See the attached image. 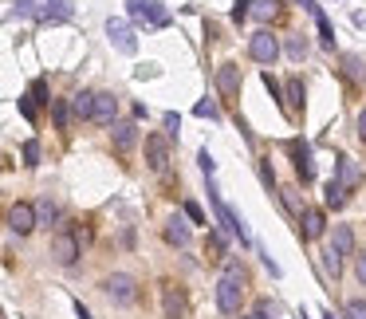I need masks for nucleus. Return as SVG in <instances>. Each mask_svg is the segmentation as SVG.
Masks as SVG:
<instances>
[{
    "mask_svg": "<svg viewBox=\"0 0 366 319\" xmlns=\"http://www.w3.org/2000/svg\"><path fill=\"white\" fill-rule=\"evenodd\" d=\"M241 304H244V268L241 260H229L225 276L217 280V307L225 316H241Z\"/></svg>",
    "mask_w": 366,
    "mask_h": 319,
    "instance_id": "obj_1",
    "label": "nucleus"
},
{
    "mask_svg": "<svg viewBox=\"0 0 366 319\" xmlns=\"http://www.w3.org/2000/svg\"><path fill=\"white\" fill-rule=\"evenodd\" d=\"M284 150L292 154V166H295V173H299V182H304V185L315 182V162H311V146H307L304 138H288Z\"/></svg>",
    "mask_w": 366,
    "mask_h": 319,
    "instance_id": "obj_2",
    "label": "nucleus"
},
{
    "mask_svg": "<svg viewBox=\"0 0 366 319\" xmlns=\"http://www.w3.org/2000/svg\"><path fill=\"white\" fill-rule=\"evenodd\" d=\"M126 12L134 16V20H142V24H150V28L170 24V12L162 8V0H126Z\"/></svg>",
    "mask_w": 366,
    "mask_h": 319,
    "instance_id": "obj_3",
    "label": "nucleus"
},
{
    "mask_svg": "<svg viewBox=\"0 0 366 319\" xmlns=\"http://www.w3.org/2000/svg\"><path fill=\"white\" fill-rule=\"evenodd\" d=\"M103 292H107L114 304H134L138 284H134V276H126V272H110L107 280H103Z\"/></svg>",
    "mask_w": 366,
    "mask_h": 319,
    "instance_id": "obj_4",
    "label": "nucleus"
},
{
    "mask_svg": "<svg viewBox=\"0 0 366 319\" xmlns=\"http://www.w3.org/2000/svg\"><path fill=\"white\" fill-rule=\"evenodd\" d=\"M248 55H252L256 63H264V67H272V63H276V55H280V40L272 36L268 28H260L256 36L248 40Z\"/></svg>",
    "mask_w": 366,
    "mask_h": 319,
    "instance_id": "obj_5",
    "label": "nucleus"
},
{
    "mask_svg": "<svg viewBox=\"0 0 366 319\" xmlns=\"http://www.w3.org/2000/svg\"><path fill=\"white\" fill-rule=\"evenodd\" d=\"M162 316L166 319H185L189 316V300H185L182 284H162Z\"/></svg>",
    "mask_w": 366,
    "mask_h": 319,
    "instance_id": "obj_6",
    "label": "nucleus"
},
{
    "mask_svg": "<svg viewBox=\"0 0 366 319\" xmlns=\"http://www.w3.org/2000/svg\"><path fill=\"white\" fill-rule=\"evenodd\" d=\"M146 166L154 173H166L170 166V138L166 135H146Z\"/></svg>",
    "mask_w": 366,
    "mask_h": 319,
    "instance_id": "obj_7",
    "label": "nucleus"
},
{
    "mask_svg": "<svg viewBox=\"0 0 366 319\" xmlns=\"http://www.w3.org/2000/svg\"><path fill=\"white\" fill-rule=\"evenodd\" d=\"M107 36L122 55H134L138 51V36H134V28L126 24V20H107Z\"/></svg>",
    "mask_w": 366,
    "mask_h": 319,
    "instance_id": "obj_8",
    "label": "nucleus"
},
{
    "mask_svg": "<svg viewBox=\"0 0 366 319\" xmlns=\"http://www.w3.org/2000/svg\"><path fill=\"white\" fill-rule=\"evenodd\" d=\"M217 91H220V98H229V103L241 98V67H236V63H220L217 67Z\"/></svg>",
    "mask_w": 366,
    "mask_h": 319,
    "instance_id": "obj_9",
    "label": "nucleus"
},
{
    "mask_svg": "<svg viewBox=\"0 0 366 319\" xmlns=\"http://www.w3.org/2000/svg\"><path fill=\"white\" fill-rule=\"evenodd\" d=\"M79 241H75V233L71 229H60V233H55V241H51V257L60 260V264H75V260H79Z\"/></svg>",
    "mask_w": 366,
    "mask_h": 319,
    "instance_id": "obj_10",
    "label": "nucleus"
},
{
    "mask_svg": "<svg viewBox=\"0 0 366 319\" xmlns=\"http://www.w3.org/2000/svg\"><path fill=\"white\" fill-rule=\"evenodd\" d=\"M8 229H12L16 236H28L36 229V209L28 205V201H16V205L8 209Z\"/></svg>",
    "mask_w": 366,
    "mask_h": 319,
    "instance_id": "obj_11",
    "label": "nucleus"
},
{
    "mask_svg": "<svg viewBox=\"0 0 366 319\" xmlns=\"http://www.w3.org/2000/svg\"><path fill=\"white\" fill-rule=\"evenodd\" d=\"M32 16H36L40 24H60V20H71L75 8L67 4V0H44V4H40Z\"/></svg>",
    "mask_w": 366,
    "mask_h": 319,
    "instance_id": "obj_12",
    "label": "nucleus"
},
{
    "mask_svg": "<svg viewBox=\"0 0 366 319\" xmlns=\"http://www.w3.org/2000/svg\"><path fill=\"white\" fill-rule=\"evenodd\" d=\"M91 119L103 126H110L119 119V98L110 95V91H95V107H91Z\"/></svg>",
    "mask_w": 366,
    "mask_h": 319,
    "instance_id": "obj_13",
    "label": "nucleus"
},
{
    "mask_svg": "<svg viewBox=\"0 0 366 319\" xmlns=\"http://www.w3.org/2000/svg\"><path fill=\"white\" fill-rule=\"evenodd\" d=\"M162 236H166V245L185 248L189 241H193V229H189V221H185V217H170V221H166V229H162Z\"/></svg>",
    "mask_w": 366,
    "mask_h": 319,
    "instance_id": "obj_14",
    "label": "nucleus"
},
{
    "mask_svg": "<svg viewBox=\"0 0 366 319\" xmlns=\"http://www.w3.org/2000/svg\"><path fill=\"white\" fill-rule=\"evenodd\" d=\"M299 233H304V241H319V236L327 233V221H323L319 209H304L299 213Z\"/></svg>",
    "mask_w": 366,
    "mask_h": 319,
    "instance_id": "obj_15",
    "label": "nucleus"
},
{
    "mask_svg": "<svg viewBox=\"0 0 366 319\" xmlns=\"http://www.w3.org/2000/svg\"><path fill=\"white\" fill-rule=\"evenodd\" d=\"M331 257H351L354 252V233H351V225H335V233H331V248H327Z\"/></svg>",
    "mask_w": 366,
    "mask_h": 319,
    "instance_id": "obj_16",
    "label": "nucleus"
},
{
    "mask_svg": "<svg viewBox=\"0 0 366 319\" xmlns=\"http://www.w3.org/2000/svg\"><path fill=\"white\" fill-rule=\"evenodd\" d=\"M335 182H339L347 193L358 189V185H363V170H358V162H354V158H339V178H335Z\"/></svg>",
    "mask_w": 366,
    "mask_h": 319,
    "instance_id": "obj_17",
    "label": "nucleus"
},
{
    "mask_svg": "<svg viewBox=\"0 0 366 319\" xmlns=\"http://www.w3.org/2000/svg\"><path fill=\"white\" fill-rule=\"evenodd\" d=\"M114 130H110V138H114V150H134V142H138V126L134 123H110Z\"/></svg>",
    "mask_w": 366,
    "mask_h": 319,
    "instance_id": "obj_18",
    "label": "nucleus"
},
{
    "mask_svg": "<svg viewBox=\"0 0 366 319\" xmlns=\"http://www.w3.org/2000/svg\"><path fill=\"white\" fill-rule=\"evenodd\" d=\"M284 107H288V111H304V79H299V75H292V79H288V87H284Z\"/></svg>",
    "mask_w": 366,
    "mask_h": 319,
    "instance_id": "obj_19",
    "label": "nucleus"
},
{
    "mask_svg": "<svg viewBox=\"0 0 366 319\" xmlns=\"http://www.w3.org/2000/svg\"><path fill=\"white\" fill-rule=\"evenodd\" d=\"M280 0H252V4H248V16H256L260 24H268V20H276V16H280Z\"/></svg>",
    "mask_w": 366,
    "mask_h": 319,
    "instance_id": "obj_20",
    "label": "nucleus"
},
{
    "mask_svg": "<svg viewBox=\"0 0 366 319\" xmlns=\"http://www.w3.org/2000/svg\"><path fill=\"white\" fill-rule=\"evenodd\" d=\"M67 107H71L75 119H91V107H95V91H75L67 98Z\"/></svg>",
    "mask_w": 366,
    "mask_h": 319,
    "instance_id": "obj_21",
    "label": "nucleus"
},
{
    "mask_svg": "<svg viewBox=\"0 0 366 319\" xmlns=\"http://www.w3.org/2000/svg\"><path fill=\"white\" fill-rule=\"evenodd\" d=\"M67 119H71L67 98H51V123H55V130H67Z\"/></svg>",
    "mask_w": 366,
    "mask_h": 319,
    "instance_id": "obj_22",
    "label": "nucleus"
},
{
    "mask_svg": "<svg viewBox=\"0 0 366 319\" xmlns=\"http://www.w3.org/2000/svg\"><path fill=\"white\" fill-rule=\"evenodd\" d=\"M36 209V225H55L60 221V205L55 201H40V205H32Z\"/></svg>",
    "mask_w": 366,
    "mask_h": 319,
    "instance_id": "obj_23",
    "label": "nucleus"
},
{
    "mask_svg": "<svg viewBox=\"0 0 366 319\" xmlns=\"http://www.w3.org/2000/svg\"><path fill=\"white\" fill-rule=\"evenodd\" d=\"M323 201H327L331 209H342V205H347V189H342V185L335 182V178H331L327 189H323Z\"/></svg>",
    "mask_w": 366,
    "mask_h": 319,
    "instance_id": "obj_24",
    "label": "nucleus"
},
{
    "mask_svg": "<svg viewBox=\"0 0 366 319\" xmlns=\"http://www.w3.org/2000/svg\"><path fill=\"white\" fill-rule=\"evenodd\" d=\"M205 257H209V260H225V257H229V245H225V236H220V233H209Z\"/></svg>",
    "mask_w": 366,
    "mask_h": 319,
    "instance_id": "obj_25",
    "label": "nucleus"
},
{
    "mask_svg": "<svg viewBox=\"0 0 366 319\" xmlns=\"http://www.w3.org/2000/svg\"><path fill=\"white\" fill-rule=\"evenodd\" d=\"M280 201H284V209L292 213L295 221H299V213H304V201H299V189H280Z\"/></svg>",
    "mask_w": 366,
    "mask_h": 319,
    "instance_id": "obj_26",
    "label": "nucleus"
},
{
    "mask_svg": "<svg viewBox=\"0 0 366 319\" xmlns=\"http://www.w3.org/2000/svg\"><path fill=\"white\" fill-rule=\"evenodd\" d=\"M315 24H319V40H323V48H335V28L323 12H315Z\"/></svg>",
    "mask_w": 366,
    "mask_h": 319,
    "instance_id": "obj_27",
    "label": "nucleus"
},
{
    "mask_svg": "<svg viewBox=\"0 0 366 319\" xmlns=\"http://www.w3.org/2000/svg\"><path fill=\"white\" fill-rule=\"evenodd\" d=\"M193 114L197 119H220V107L213 103V98H201V103L193 107Z\"/></svg>",
    "mask_w": 366,
    "mask_h": 319,
    "instance_id": "obj_28",
    "label": "nucleus"
},
{
    "mask_svg": "<svg viewBox=\"0 0 366 319\" xmlns=\"http://www.w3.org/2000/svg\"><path fill=\"white\" fill-rule=\"evenodd\" d=\"M342 319H366V300H347Z\"/></svg>",
    "mask_w": 366,
    "mask_h": 319,
    "instance_id": "obj_29",
    "label": "nucleus"
},
{
    "mask_svg": "<svg viewBox=\"0 0 366 319\" xmlns=\"http://www.w3.org/2000/svg\"><path fill=\"white\" fill-rule=\"evenodd\" d=\"M28 98H32V103H40V107H44V103H51V98H48V83H44V79H36V83H32V91H28Z\"/></svg>",
    "mask_w": 366,
    "mask_h": 319,
    "instance_id": "obj_30",
    "label": "nucleus"
},
{
    "mask_svg": "<svg viewBox=\"0 0 366 319\" xmlns=\"http://www.w3.org/2000/svg\"><path fill=\"white\" fill-rule=\"evenodd\" d=\"M24 166H40V142L36 138H28L24 142Z\"/></svg>",
    "mask_w": 366,
    "mask_h": 319,
    "instance_id": "obj_31",
    "label": "nucleus"
},
{
    "mask_svg": "<svg viewBox=\"0 0 366 319\" xmlns=\"http://www.w3.org/2000/svg\"><path fill=\"white\" fill-rule=\"evenodd\" d=\"M288 55H292V60L299 63V60H304V55H307V44H304V40H299V36H292V40H288Z\"/></svg>",
    "mask_w": 366,
    "mask_h": 319,
    "instance_id": "obj_32",
    "label": "nucleus"
},
{
    "mask_svg": "<svg viewBox=\"0 0 366 319\" xmlns=\"http://www.w3.org/2000/svg\"><path fill=\"white\" fill-rule=\"evenodd\" d=\"M185 217H189L193 225H205V213H201V205H197V201H185Z\"/></svg>",
    "mask_w": 366,
    "mask_h": 319,
    "instance_id": "obj_33",
    "label": "nucleus"
},
{
    "mask_svg": "<svg viewBox=\"0 0 366 319\" xmlns=\"http://www.w3.org/2000/svg\"><path fill=\"white\" fill-rule=\"evenodd\" d=\"M197 162H201V170H205V178H213V170H217V162H213V154H209V150H201V154H197Z\"/></svg>",
    "mask_w": 366,
    "mask_h": 319,
    "instance_id": "obj_34",
    "label": "nucleus"
},
{
    "mask_svg": "<svg viewBox=\"0 0 366 319\" xmlns=\"http://www.w3.org/2000/svg\"><path fill=\"white\" fill-rule=\"evenodd\" d=\"M20 114H24V119H28V123H36V103H32V98H20Z\"/></svg>",
    "mask_w": 366,
    "mask_h": 319,
    "instance_id": "obj_35",
    "label": "nucleus"
},
{
    "mask_svg": "<svg viewBox=\"0 0 366 319\" xmlns=\"http://www.w3.org/2000/svg\"><path fill=\"white\" fill-rule=\"evenodd\" d=\"M268 311H272V304H268V300H260L256 311H248V316H241V319H268Z\"/></svg>",
    "mask_w": 366,
    "mask_h": 319,
    "instance_id": "obj_36",
    "label": "nucleus"
},
{
    "mask_svg": "<svg viewBox=\"0 0 366 319\" xmlns=\"http://www.w3.org/2000/svg\"><path fill=\"white\" fill-rule=\"evenodd\" d=\"M260 178H264V185H268V189H276V173H272V166H268V158L260 162Z\"/></svg>",
    "mask_w": 366,
    "mask_h": 319,
    "instance_id": "obj_37",
    "label": "nucleus"
},
{
    "mask_svg": "<svg viewBox=\"0 0 366 319\" xmlns=\"http://www.w3.org/2000/svg\"><path fill=\"white\" fill-rule=\"evenodd\" d=\"M323 264H327L331 276H339V272H342V260H339V257H331V252H323Z\"/></svg>",
    "mask_w": 366,
    "mask_h": 319,
    "instance_id": "obj_38",
    "label": "nucleus"
},
{
    "mask_svg": "<svg viewBox=\"0 0 366 319\" xmlns=\"http://www.w3.org/2000/svg\"><path fill=\"white\" fill-rule=\"evenodd\" d=\"M248 4H252V0H236V4H232V20H244V16H248Z\"/></svg>",
    "mask_w": 366,
    "mask_h": 319,
    "instance_id": "obj_39",
    "label": "nucleus"
},
{
    "mask_svg": "<svg viewBox=\"0 0 366 319\" xmlns=\"http://www.w3.org/2000/svg\"><path fill=\"white\" fill-rule=\"evenodd\" d=\"M354 276H358V284H366V252L354 260Z\"/></svg>",
    "mask_w": 366,
    "mask_h": 319,
    "instance_id": "obj_40",
    "label": "nucleus"
},
{
    "mask_svg": "<svg viewBox=\"0 0 366 319\" xmlns=\"http://www.w3.org/2000/svg\"><path fill=\"white\" fill-rule=\"evenodd\" d=\"M358 138H363V142H366V111L358 114Z\"/></svg>",
    "mask_w": 366,
    "mask_h": 319,
    "instance_id": "obj_41",
    "label": "nucleus"
},
{
    "mask_svg": "<svg viewBox=\"0 0 366 319\" xmlns=\"http://www.w3.org/2000/svg\"><path fill=\"white\" fill-rule=\"evenodd\" d=\"M75 316H79V319H91V311H87V307L79 304V300H75Z\"/></svg>",
    "mask_w": 366,
    "mask_h": 319,
    "instance_id": "obj_42",
    "label": "nucleus"
},
{
    "mask_svg": "<svg viewBox=\"0 0 366 319\" xmlns=\"http://www.w3.org/2000/svg\"><path fill=\"white\" fill-rule=\"evenodd\" d=\"M323 319H335V316H323Z\"/></svg>",
    "mask_w": 366,
    "mask_h": 319,
    "instance_id": "obj_43",
    "label": "nucleus"
}]
</instances>
